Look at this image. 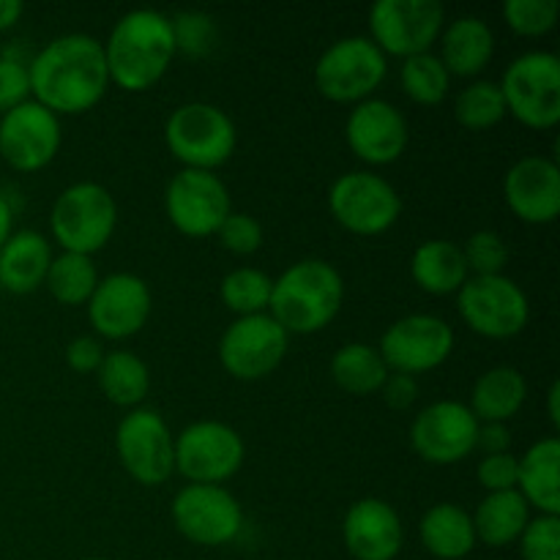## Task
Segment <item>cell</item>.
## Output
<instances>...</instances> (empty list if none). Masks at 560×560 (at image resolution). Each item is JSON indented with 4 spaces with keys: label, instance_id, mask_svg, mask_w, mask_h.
Listing matches in <instances>:
<instances>
[{
    "label": "cell",
    "instance_id": "obj_47",
    "mask_svg": "<svg viewBox=\"0 0 560 560\" xmlns=\"http://www.w3.org/2000/svg\"><path fill=\"white\" fill-rule=\"evenodd\" d=\"M11 233H14V211H11L5 197H0V249L11 238Z\"/></svg>",
    "mask_w": 560,
    "mask_h": 560
},
{
    "label": "cell",
    "instance_id": "obj_22",
    "mask_svg": "<svg viewBox=\"0 0 560 560\" xmlns=\"http://www.w3.org/2000/svg\"><path fill=\"white\" fill-rule=\"evenodd\" d=\"M342 539L355 560H394L405 541L402 520L392 503L361 498L345 514Z\"/></svg>",
    "mask_w": 560,
    "mask_h": 560
},
{
    "label": "cell",
    "instance_id": "obj_19",
    "mask_svg": "<svg viewBox=\"0 0 560 560\" xmlns=\"http://www.w3.org/2000/svg\"><path fill=\"white\" fill-rule=\"evenodd\" d=\"M151 288L137 273H109L98 279L91 301H88V320L93 331L104 339H129L142 331L151 317Z\"/></svg>",
    "mask_w": 560,
    "mask_h": 560
},
{
    "label": "cell",
    "instance_id": "obj_44",
    "mask_svg": "<svg viewBox=\"0 0 560 560\" xmlns=\"http://www.w3.org/2000/svg\"><path fill=\"white\" fill-rule=\"evenodd\" d=\"M383 399L392 410H408L419 397V383L410 375H399V372H388L386 383L381 388Z\"/></svg>",
    "mask_w": 560,
    "mask_h": 560
},
{
    "label": "cell",
    "instance_id": "obj_40",
    "mask_svg": "<svg viewBox=\"0 0 560 560\" xmlns=\"http://www.w3.org/2000/svg\"><path fill=\"white\" fill-rule=\"evenodd\" d=\"M217 235L219 241H222L224 249L241 257L255 255V252L262 246L260 222H257L255 217H249V213H241V211L230 213V217L222 222V228L217 230Z\"/></svg>",
    "mask_w": 560,
    "mask_h": 560
},
{
    "label": "cell",
    "instance_id": "obj_32",
    "mask_svg": "<svg viewBox=\"0 0 560 560\" xmlns=\"http://www.w3.org/2000/svg\"><path fill=\"white\" fill-rule=\"evenodd\" d=\"M96 284L98 268L93 257L74 255V252H63V255L52 257L47 279H44V288L49 290V295L66 306L88 304Z\"/></svg>",
    "mask_w": 560,
    "mask_h": 560
},
{
    "label": "cell",
    "instance_id": "obj_12",
    "mask_svg": "<svg viewBox=\"0 0 560 560\" xmlns=\"http://www.w3.org/2000/svg\"><path fill=\"white\" fill-rule=\"evenodd\" d=\"M331 217L355 235H381L397 224L402 200L386 178L366 170H353L334 180L328 191Z\"/></svg>",
    "mask_w": 560,
    "mask_h": 560
},
{
    "label": "cell",
    "instance_id": "obj_36",
    "mask_svg": "<svg viewBox=\"0 0 560 560\" xmlns=\"http://www.w3.org/2000/svg\"><path fill=\"white\" fill-rule=\"evenodd\" d=\"M560 3L558 0H506L503 3V20L517 36L536 38L550 33L558 25Z\"/></svg>",
    "mask_w": 560,
    "mask_h": 560
},
{
    "label": "cell",
    "instance_id": "obj_48",
    "mask_svg": "<svg viewBox=\"0 0 560 560\" xmlns=\"http://www.w3.org/2000/svg\"><path fill=\"white\" fill-rule=\"evenodd\" d=\"M558 399H560V383L556 381L547 392V410H550V421L552 427H560V408H558Z\"/></svg>",
    "mask_w": 560,
    "mask_h": 560
},
{
    "label": "cell",
    "instance_id": "obj_30",
    "mask_svg": "<svg viewBox=\"0 0 560 560\" xmlns=\"http://www.w3.org/2000/svg\"><path fill=\"white\" fill-rule=\"evenodd\" d=\"M96 375L104 397L113 405H118V408H140L142 399L148 397V388H151V370L131 350L104 353V361Z\"/></svg>",
    "mask_w": 560,
    "mask_h": 560
},
{
    "label": "cell",
    "instance_id": "obj_38",
    "mask_svg": "<svg viewBox=\"0 0 560 560\" xmlns=\"http://www.w3.org/2000/svg\"><path fill=\"white\" fill-rule=\"evenodd\" d=\"M465 262L474 277H498L509 266V246L495 230H479L463 246Z\"/></svg>",
    "mask_w": 560,
    "mask_h": 560
},
{
    "label": "cell",
    "instance_id": "obj_8",
    "mask_svg": "<svg viewBox=\"0 0 560 560\" xmlns=\"http://www.w3.org/2000/svg\"><path fill=\"white\" fill-rule=\"evenodd\" d=\"M446 11L438 0H377L370 9V38L383 55L413 58L441 38Z\"/></svg>",
    "mask_w": 560,
    "mask_h": 560
},
{
    "label": "cell",
    "instance_id": "obj_39",
    "mask_svg": "<svg viewBox=\"0 0 560 560\" xmlns=\"http://www.w3.org/2000/svg\"><path fill=\"white\" fill-rule=\"evenodd\" d=\"M523 560H560V517L539 514L520 536Z\"/></svg>",
    "mask_w": 560,
    "mask_h": 560
},
{
    "label": "cell",
    "instance_id": "obj_17",
    "mask_svg": "<svg viewBox=\"0 0 560 560\" xmlns=\"http://www.w3.org/2000/svg\"><path fill=\"white\" fill-rule=\"evenodd\" d=\"M60 118L27 98L0 118V159L16 173H38L60 151Z\"/></svg>",
    "mask_w": 560,
    "mask_h": 560
},
{
    "label": "cell",
    "instance_id": "obj_45",
    "mask_svg": "<svg viewBox=\"0 0 560 560\" xmlns=\"http://www.w3.org/2000/svg\"><path fill=\"white\" fill-rule=\"evenodd\" d=\"M512 446V432L506 424H479V435H476V448L485 454H503Z\"/></svg>",
    "mask_w": 560,
    "mask_h": 560
},
{
    "label": "cell",
    "instance_id": "obj_3",
    "mask_svg": "<svg viewBox=\"0 0 560 560\" xmlns=\"http://www.w3.org/2000/svg\"><path fill=\"white\" fill-rule=\"evenodd\" d=\"M342 301L345 279L331 262L301 260L273 279L268 315L288 334L310 337L334 323L342 310Z\"/></svg>",
    "mask_w": 560,
    "mask_h": 560
},
{
    "label": "cell",
    "instance_id": "obj_25",
    "mask_svg": "<svg viewBox=\"0 0 560 560\" xmlns=\"http://www.w3.org/2000/svg\"><path fill=\"white\" fill-rule=\"evenodd\" d=\"M52 257V246L36 230L11 233V238L0 249V284L16 295L33 293L47 279Z\"/></svg>",
    "mask_w": 560,
    "mask_h": 560
},
{
    "label": "cell",
    "instance_id": "obj_46",
    "mask_svg": "<svg viewBox=\"0 0 560 560\" xmlns=\"http://www.w3.org/2000/svg\"><path fill=\"white\" fill-rule=\"evenodd\" d=\"M22 14H25L22 0H0V33L11 31L22 20Z\"/></svg>",
    "mask_w": 560,
    "mask_h": 560
},
{
    "label": "cell",
    "instance_id": "obj_28",
    "mask_svg": "<svg viewBox=\"0 0 560 560\" xmlns=\"http://www.w3.org/2000/svg\"><path fill=\"white\" fill-rule=\"evenodd\" d=\"M410 277H413V282L430 295L459 293V288L470 279L463 246L443 238L424 241V244L413 252Z\"/></svg>",
    "mask_w": 560,
    "mask_h": 560
},
{
    "label": "cell",
    "instance_id": "obj_33",
    "mask_svg": "<svg viewBox=\"0 0 560 560\" xmlns=\"http://www.w3.org/2000/svg\"><path fill=\"white\" fill-rule=\"evenodd\" d=\"M506 102L498 82L474 80L454 98V118L470 131H487L506 118Z\"/></svg>",
    "mask_w": 560,
    "mask_h": 560
},
{
    "label": "cell",
    "instance_id": "obj_18",
    "mask_svg": "<svg viewBox=\"0 0 560 560\" xmlns=\"http://www.w3.org/2000/svg\"><path fill=\"white\" fill-rule=\"evenodd\" d=\"M479 419L457 399H441L421 410L410 424V446L430 465H457L476 448Z\"/></svg>",
    "mask_w": 560,
    "mask_h": 560
},
{
    "label": "cell",
    "instance_id": "obj_6",
    "mask_svg": "<svg viewBox=\"0 0 560 560\" xmlns=\"http://www.w3.org/2000/svg\"><path fill=\"white\" fill-rule=\"evenodd\" d=\"M506 113L528 129H552L560 120V58L552 52H525L509 63L498 82Z\"/></svg>",
    "mask_w": 560,
    "mask_h": 560
},
{
    "label": "cell",
    "instance_id": "obj_21",
    "mask_svg": "<svg viewBox=\"0 0 560 560\" xmlns=\"http://www.w3.org/2000/svg\"><path fill=\"white\" fill-rule=\"evenodd\" d=\"M509 211L525 224H552L560 213V167L547 156H525L503 178Z\"/></svg>",
    "mask_w": 560,
    "mask_h": 560
},
{
    "label": "cell",
    "instance_id": "obj_5",
    "mask_svg": "<svg viewBox=\"0 0 560 560\" xmlns=\"http://www.w3.org/2000/svg\"><path fill=\"white\" fill-rule=\"evenodd\" d=\"M164 140H167L170 153L186 170L213 173L235 153L238 131L222 107L208 102H189L173 109L164 126Z\"/></svg>",
    "mask_w": 560,
    "mask_h": 560
},
{
    "label": "cell",
    "instance_id": "obj_37",
    "mask_svg": "<svg viewBox=\"0 0 560 560\" xmlns=\"http://www.w3.org/2000/svg\"><path fill=\"white\" fill-rule=\"evenodd\" d=\"M170 22H173L175 49L178 52L189 55V58H202V55L217 47L219 33L213 16L202 14V11H180Z\"/></svg>",
    "mask_w": 560,
    "mask_h": 560
},
{
    "label": "cell",
    "instance_id": "obj_14",
    "mask_svg": "<svg viewBox=\"0 0 560 560\" xmlns=\"http://www.w3.org/2000/svg\"><path fill=\"white\" fill-rule=\"evenodd\" d=\"M288 348L290 334L268 312H262L230 323L219 339V361L224 372L238 381H262L277 372Z\"/></svg>",
    "mask_w": 560,
    "mask_h": 560
},
{
    "label": "cell",
    "instance_id": "obj_26",
    "mask_svg": "<svg viewBox=\"0 0 560 560\" xmlns=\"http://www.w3.org/2000/svg\"><path fill=\"white\" fill-rule=\"evenodd\" d=\"M528 399V383L514 366H492L481 372L470 392V413L479 424H506Z\"/></svg>",
    "mask_w": 560,
    "mask_h": 560
},
{
    "label": "cell",
    "instance_id": "obj_50",
    "mask_svg": "<svg viewBox=\"0 0 560 560\" xmlns=\"http://www.w3.org/2000/svg\"><path fill=\"white\" fill-rule=\"evenodd\" d=\"M0 290H3V284H0Z\"/></svg>",
    "mask_w": 560,
    "mask_h": 560
},
{
    "label": "cell",
    "instance_id": "obj_13",
    "mask_svg": "<svg viewBox=\"0 0 560 560\" xmlns=\"http://www.w3.org/2000/svg\"><path fill=\"white\" fill-rule=\"evenodd\" d=\"M170 514L180 536L200 547L230 545L244 528V509L224 485H186Z\"/></svg>",
    "mask_w": 560,
    "mask_h": 560
},
{
    "label": "cell",
    "instance_id": "obj_34",
    "mask_svg": "<svg viewBox=\"0 0 560 560\" xmlns=\"http://www.w3.org/2000/svg\"><path fill=\"white\" fill-rule=\"evenodd\" d=\"M219 293H222V304L238 317L262 315L271 306L273 279L260 268H235L222 279Z\"/></svg>",
    "mask_w": 560,
    "mask_h": 560
},
{
    "label": "cell",
    "instance_id": "obj_9",
    "mask_svg": "<svg viewBox=\"0 0 560 560\" xmlns=\"http://www.w3.org/2000/svg\"><path fill=\"white\" fill-rule=\"evenodd\" d=\"M244 457V438L224 421H195L175 438V470L189 485H224Z\"/></svg>",
    "mask_w": 560,
    "mask_h": 560
},
{
    "label": "cell",
    "instance_id": "obj_29",
    "mask_svg": "<svg viewBox=\"0 0 560 560\" xmlns=\"http://www.w3.org/2000/svg\"><path fill=\"white\" fill-rule=\"evenodd\" d=\"M470 517H474L476 541L487 547H509L523 536L525 525L530 523V506L517 490L487 492Z\"/></svg>",
    "mask_w": 560,
    "mask_h": 560
},
{
    "label": "cell",
    "instance_id": "obj_27",
    "mask_svg": "<svg viewBox=\"0 0 560 560\" xmlns=\"http://www.w3.org/2000/svg\"><path fill=\"white\" fill-rule=\"evenodd\" d=\"M419 536L424 550L438 560H463L479 545L474 517L457 503H438L427 509L419 523Z\"/></svg>",
    "mask_w": 560,
    "mask_h": 560
},
{
    "label": "cell",
    "instance_id": "obj_2",
    "mask_svg": "<svg viewBox=\"0 0 560 560\" xmlns=\"http://www.w3.org/2000/svg\"><path fill=\"white\" fill-rule=\"evenodd\" d=\"M102 47L109 82L129 93L156 85L178 55L173 22L153 9H135L120 16Z\"/></svg>",
    "mask_w": 560,
    "mask_h": 560
},
{
    "label": "cell",
    "instance_id": "obj_41",
    "mask_svg": "<svg viewBox=\"0 0 560 560\" xmlns=\"http://www.w3.org/2000/svg\"><path fill=\"white\" fill-rule=\"evenodd\" d=\"M517 468L520 459L512 452L485 454L479 468H476V476L487 492H509L517 490Z\"/></svg>",
    "mask_w": 560,
    "mask_h": 560
},
{
    "label": "cell",
    "instance_id": "obj_20",
    "mask_svg": "<svg viewBox=\"0 0 560 560\" xmlns=\"http://www.w3.org/2000/svg\"><path fill=\"white\" fill-rule=\"evenodd\" d=\"M408 120L394 104L366 98L353 104L345 124V140L355 159L366 164H394L408 148Z\"/></svg>",
    "mask_w": 560,
    "mask_h": 560
},
{
    "label": "cell",
    "instance_id": "obj_31",
    "mask_svg": "<svg viewBox=\"0 0 560 560\" xmlns=\"http://www.w3.org/2000/svg\"><path fill=\"white\" fill-rule=\"evenodd\" d=\"M331 377L342 392L353 397H370V394H381L388 366L372 345L348 342L334 353Z\"/></svg>",
    "mask_w": 560,
    "mask_h": 560
},
{
    "label": "cell",
    "instance_id": "obj_23",
    "mask_svg": "<svg viewBox=\"0 0 560 560\" xmlns=\"http://www.w3.org/2000/svg\"><path fill=\"white\" fill-rule=\"evenodd\" d=\"M517 492L539 514L560 517V441L541 438L520 457Z\"/></svg>",
    "mask_w": 560,
    "mask_h": 560
},
{
    "label": "cell",
    "instance_id": "obj_10",
    "mask_svg": "<svg viewBox=\"0 0 560 560\" xmlns=\"http://www.w3.org/2000/svg\"><path fill=\"white\" fill-rule=\"evenodd\" d=\"M457 310L468 328L487 339H512L528 326L530 304L514 279L470 277L457 293Z\"/></svg>",
    "mask_w": 560,
    "mask_h": 560
},
{
    "label": "cell",
    "instance_id": "obj_1",
    "mask_svg": "<svg viewBox=\"0 0 560 560\" xmlns=\"http://www.w3.org/2000/svg\"><path fill=\"white\" fill-rule=\"evenodd\" d=\"M33 102L49 113L82 115L96 107L109 88L107 60L98 38L66 33L52 38L27 66Z\"/></svg>",
    "mask_w": 560,
    "mask_h": 560
},
{
    "label": "cell",
    "instance_id": "obj_15",
    "mask_svg": "<svg viewBox=\"0 0 560 560\" xmlns=\"http://www.w3.org/2000/svg\"><path fill=\"white\" fill-rule=\"evenodd\" d=\"M167 219L178 233L189 238H208L217 235L224 219L233 213L230 191L219 175L206 170H180L173 175L164 191Z\"/></svg>",
    "mask_w": 560,
    "mask_h": 560
},
{
    "label": "cell",
    "instance_id": "obj_11",
    "mask_svg": "<svg viewBox=\"0 0 560 560\" xmlns=\"http://www.w3.org/2000/svg\"><path fill=\"white\" fill-rule=\"evenodd\" d=\"M115 448L126 474L145 487H159L175 474V435L151 408H135L115 430Z\"/></svg>",
    "mask_w": 560,
    "mask_h": 560
},
{
    "label": "cell",
    "instance_id": "obj_42",
    "mask_svg": "<svg viewBox=\"0 0 560 560\" xmlns=\"http://www.w3.org/2000/svg\"><path fill=\"white\" fill-rule=\"evenodd\" d=\"M31 96L27 66L14 58H0V118Z\"/></svg>",
    "mask_w": 560,
    "mask_h": 560
},
{
    "label": "cell",
    "instance_id": "obj_24",
    "mask_svg": "<svg viewBox=\"0 0 560 560\" xmlns=\"http://www.w3.org/2000/svg\"><path fill=\"white\" fill-rule=\"evenodd\" d=\"M495 55V33L481 16H459L441 31V63L452 77H476Z\"/></svg>",
    "mask_w": 560,
    "mask_h": 560
},
{
    "label": "cell",
    "instance_id": "obj_16",
    "mask_svg": "<svg viewBox=\"0 0 560 560\" xmlns=\"http://www.w3.org/2000/svg\"><path fill=\"white\" fill-rule=\"evenodd\" d=\"M454 350V331L443 317L438 315H408L386 328L381 339V359L386 361L388 372L399 375H424L446 364Z\"/></svg>",
    "mask_w": 560,
    "mask_h": 560
},
{
    "label": "cell",
    "instance_id": "obj_4",
    "mask_svg": "<svg viewBox=\"0 0 560 560\" xmlns=\"http://www.w3.org/2000/svg\"><path fill=\"white\" fill-rule=\"evenodd\" d=\"M118 228V202L107 186L80 180L63 189L49 213V230L63 252L93 257L109 244Z\"/></svg>",
    "mask_w": 560,
    "mask_h": 560
},
{
    "label": "cell",
    "instance_id": "obj_35",
    "mask_svg": "<svg viewBox=\"0 0 560 560\" xmlns=\"http://www.w3.org/2000/svg\"><path fill=\"white\" fill-rule=\"evenodd\" d=\"M399 80H402L405 96L416 104H424V107H438L452 88V74L441 63V58L432 52L413 55V58L405 60L402 69H399Z\"/></svg>",
    "mask_w": 560,
    "mask_h": 560
},
{
    "label": "cell",
    "instance_id": "obj_49",
    "mask_svg": "<svg viewBox=\"0 0 560 560\" xmlns=\"http://www.w3.org/2000/svg\"><path fill=\"white\" fill-rule=\"evenodd\" d=\"M82 560H102V558H82Z\"/></svg>",
    "mask_w": 560,
    "mask_h": 560
},
{
    "label": "cell",
    "instance_id": "obj_43",
    "mask_svg": "<svg viewBox=\"0 0 560 560\" xmlns=\"http://www.w3.org/2000/svg\"><path fill=\"white\" fill-rule=\"evenodd\" d=\"M104 361V348L102 339L96 337H74L66 348V364L69 370L80 372V375H91V372H98Z\"/></svg>",
    "mask_w": 560,
    "mask_h": 560
},
{
    "label": "cell",
    "instance_id": "obj_7",
    "mask_svg": "<svg viewBox=\"0 0 560 560\" xmlns=\"http://www.w3.org/2000/svg\"><path fill=\"white\" fill-rule=\"evenodd\" d=\"M386 55L370 36H345L334 42L315 63V85L328 102L359 104L386 80Z\"/></svg>",
    "mask_w": 560,
    "mask_h": 560
}]
</instances>
